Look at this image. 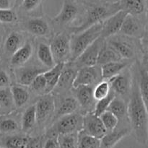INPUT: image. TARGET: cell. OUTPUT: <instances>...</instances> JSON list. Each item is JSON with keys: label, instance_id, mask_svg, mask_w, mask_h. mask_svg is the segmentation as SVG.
I'll list each match as a JSON object with an SVG mask.
<instances>
[{"label": "cell", "instance_id": "40", "mask_svg": "<svg viewBox=\"0 0 148 148\" xmlns=\"http://www.w3.org/2000/svg\"><path fill=\"white\" fill-rule=\"evenodd\" d=\"M102 120L105 128L106 129L107 132L113 131L117 127L119 124V119L112 112L106 111L100 116Z\"/></svg>", "mask_w": 148, "mask_h": 148}, {"label": "cell", "instance_id": "10", "mask_svg": "<svg viewBox=\"0 0 148 148\" xmlns=\"http://www.w3.org/2000/svg\"><path fill=\"white\" fill-rule=\"evenodd\" d=\"M37 125L46 127L51 123L55 112V98L52 93L40 95L36 101Z\"/></svg>", "mask_w": 148, "mask_h": 148}, {"label": "cell", "instance_id": "14", "mask_svg": "<svg viewBox=\"0 0 148 148\" xmlns=\"http://www.w3.org/2000/svg\"><path fill=\"white\" fill-rule=\"evenodd\" d=\"M93 88L92 86L80 85L72 89V93L79 103V113L82 115L92 112L95 109L96 100L93 96Z\"/></svg>", "mask_w": 148, "mask_h": 148}, {"label": "cell", "instance_id": "28", "mask_svg": "<svg viewBox=\"0 0 148 148\" xmlns=\"http://www.w3.org/2000/svg\"><path fill=\"white\" fill-rule=\"evenodd\" d=\"M65 63H57L50 69H47L43 72L46 81H47V88H46V94L51 93L54 90L55 87L57 85L59 77L62 72Z\"/></svg>", "mask_w": 148, "mask_h": 148}, {"label": "cell", "instance_id": "38", "mask_svg": "<svg viewBox=\"0 0 148 148\" xmlns=\"http://www.w3.org/2000/svg\"><path fill=\"white\" fill-rule=\"evenodd\" d=\"M115 97L116 94L114 93V91H113L112 90H111V92H110L109 95H108V96L103 98V99L96 101L95 109H94L93 111L94 114L100 116L102 114H103L105 111H108V107L111 105V102H112V101L114 100V98H115Z\"/></svg>", "mask_w": 148, "mask_h": 148}, {"label": "cell", "instance_id": "36", "mask_svg": "<svg viewBox=\"0 0 148 148\" xmlns=\"http://www.w3.org/2000/svg\"><path fill=\"white\" fill-rule=\"evenodd\" d=\"M79 132L61 134L57 136L60 148H77Z\"/></svg>", "mask_w": 148, "mask_h": 148}, {"label": "cell", "instance_id": "46", "mask_svg": "<svg viewBox=\"0 0 148 148\" xmlns=\"http://www.w3.org/2000/svg\"><path fill=\"white\" fill-rule=\"evenodd\" d=\"M15 4L16 0H0V9L1 10L12 9Z\"/></svg>", "mask_w": 148, "mask_h": 148}, {"label": "cell", "instance_id": "47", "mask_svg": "<svg viewBox=\"0 0 148 148\" xmlns=\"http://www.w3.org/2000/svg\"><path fill=\"white\" fill-rule=\"evenodd\" d=\"M42 145H43V142L41 137H36V138H31L27 148H42Z\"/></svg>", "mask_w": 148, "mask_h": 148}, {"label": "cell", "instance_id": "11", "mask_svg": "<svg viewBox=\"0 0 148 148\" xmlns=\"http://www.w3.org/2000/svg\"><path fill=\"white\" fill-rule=\"evenodd\" d=\"M78 70L79 68L76 66L74 62H68L65 63L57 85L51 93L54 95H59L72 92Z\"/></svg>", "mask_w": 148, "mask_h": 148}, {"label": "cell", "instance_id": "18", "mask_svg": "<svg viewBox=\"0 0 148 148\" xmlns=\"http://www.w3.org/2000/svg\"><path fill=\"white\" fill-rule=\"evenodd\" d=\"M82 131L89 135L98 139H102L107 133L99 116H97L94 112H89L83 115V127Z\"/></svg>", "mask_w": 148, "mask_h": 148}, {"label": "cell", "instance_id": "25", "mask_svg": "<svg viewBox=\"0 0 148 148\" xmlns=\"http://www.w3.org/2000/svg\"><path fill=\"white\" fill-rule=\"evenodd\" d=\"M36 55L40 64L47 69H50L56 64L50 44L45 42H40L38 43Z\"/></svg>", "mask_w": 148, "mask_h": 148}, {"label": "cell", "instance_id": "48", "mask_svg": "<svg viewBox=\"0 0 148 148\" xmlns=\"http://www.w3.org/2000/svg\"><path fill=\"white\" fill-rule=\"evenodd\" d=\"M79 2H82L83 4H89V3H92L93 1L92 0H77Z\"/></svg>", "mask_w": 148, "mask_h": 148}, {"label": "cell", "instance_id": "52", "mask_svg": "<svg viewBox=\"0 0 148 148\" xmlns=\"http://www.w3.org/2000/svg\"><path fill=\"white\" fill-rule=\"evenodd\" d=\"M0 148H4V147H0Z\"/></svg>", "mask_w": 148, "mask_h": 148}, {"label": "cell", "instance_id": "21", "mask_svg": "<svg viewBox=\"0 0 148 148\" xmlns=\"http://www.w3.org/2000/svg\"><path fill=\"white\" fill-rule=\"evenodd\" d=\"M33 54V44L32 40L27 39L25 43L14 52L11 56L10 64L14 68L24 66Z\"/></svg>", "mask_w": 148, "mask_h": 148}, {"label": "cell", "instance_id": "20", "mask_svg": "<svg viewBox=\"0 0 148 148\" xmlns=\"http://www.w3.org/2000/svg\"><path fill=\"white\" fill-rule=\"evenodd\" d=\"M108 111L112 112L119 119L117 127H130L128 118V103L116 95L108 107Z\"/></svg>", "mask_w": 148, "mask_h": 148}, {"label": "cell", "instance_id": "24", "mask_svg": "<svg viewBox=\"0 0 148 148\" xmlns=\"http://www.w3.org/2000/svg\"><path fill=\"white\" fill-rule=\"evenodd\" d=\"M121 10L128 14L142 17L147 11V0H119Z\"/></svg>", "mask_w": 148, "mask_h": 148}, {"label": "cell", "instance_id": "39", "mask_svg": "<svg viewBox=\"0 0 148 148\" xmlns=\"http://www.w3.org/2000/svg\"><path fill=\"white\" fill-rule=\"evenodd\" d=\"M111 90V85L108 80L101 81L93 88L94 98L97 101L106 98L109 95Z\"/></svg>", "mask_w": 148, "mask_h": 148}, {"label": "cell", "instance_id": "16", "mask_svg": "<svg viewBox=\"0 0 148 148\" xmlns=\"http://www.w3.org/2000/svg\"><path fill=\"white\" fill-rule=\"evenodd\" d=\"M47 68L43 65L39 66L36 64H30L27 66H22L14 68V75L16 82L23 86L30 87L35 78L40 74L46 72Z\"/></svg>", "mask_w": 148, "mask_h": 148}, {"label": "cell", "instance_id": "42", "mask_svg": "<svg viewBox=\"0 0 148 148\" xmlns=\"http://www.w3.org/2000/svg\"><path fill=\"white\" fill-rule=\"evenodd\" d=\"M17 21V15L12 9L10 10H1L0 9V23H12Z\"/></svg>", "mask_w": 148, "mask_h": 148}, {"label": "cell", "instance_id": "8", "mask_svg": "<svg viewBox=\"0 0 148 148\" xmlns=\"http://www.w3.org/2000/svg\"><path fill=\"white\" fill-rule=\"evenodd\" d=\"M23 27L27 33L36 37L52 38L55 35L51 18L43 15L27 17L23 22Z\"/></svg>", "mask_w": 148, "mask_h": 148}, {"label": "cell", "instance_id": "1", "mask_svg": "<svg viewBox=\"0 0 148 148\" xmlns=\"http://www.w3.org/2000/svg\"><path fill=\"white\" fill-rule=\"evenodd\" d=\"M128 118L132 134L137 143L142 145L147 144L148 142V111L140 95L137 72L134 76L132 90L128 101Z\"/></svg>", "mask_w": 148, "mask_h": 148}, {"label": "cell", "instance_id": "9", "mask_svg": "<svg viewBox=\"0 0 148 148\" xmlns=\"http://www.w3.org/2000/svg\"><path fill=\"white\" fill-rule=\"evenodd\" d=\"M132 66L127 68L123 72L108 80L111 89L116 95L123 98L128 103L132 90L134 75L132 72Z\"/></svg>", "mask_w": 148, "mask_h": 148}, {"label": "cell", "instance_id": "44", "mask_svg": "<svg viewBox=\"0 0 148 148\" xmlns=\"http://www.w3.org/2000/svg\"><path fill=\"white\" fill-rule=\"evenodd\" d=\"M10 78L8 74L4 70L0 69V88L10 86Z\"/></svg>", "mask_w": 148, "mask_h": 148}, {"label": "cell", "instance_id": "51", "mask_svg": "<svg viewBox=\"0 0 148 148\" xmlns=\"http://www.w3.org/2000/svg\"><path fill=\"white\" fill-rule=\"evenodd\" d=\"M146 66V68H147V71H148V65H147V66Z\"/></svg>", "mask_w": 148, "mask_h": 148}, {"label": "cell", "instance_id": "37", "mask_svg": "<svg viewBox=\"0 0 148 148\" xmlns=\"http://www.w3.org/2000/svg\"><path fill=\"white\" fill-rule=\"evenodd\" d=\"M30 90L31 92H34L38 95H43L46 94V88H47V81L43 73L38 75L31 85H30Z\"/></svg>", "mask_w": 148, "mask_h": 148}, {"label": "cell", "instance_id": "41", "mask_svg": "<svg viewBox=\"0 0 148 148\" xmlns=\"http://www.w3.org/2000/svg\"><path fill=\"white\" fill-rule=\"evenodd\" d=\"M20 130V125L13 119L5 118L0 119V132L11 134Z\"/></svg>", "mask_w": 148, "mask_h": 148}, {"label": "cell", "instance_id": "5", "mask_svg": "<svg viewBox=\"0 0 148 148\" xmlns=\"http://www.w3.org/2000/svg\"><path fill=\"white\" fill-rule=\"evenodd\" d=\"M77 0H64L60 12L51 18L55 32L68 30L80 15L81 4Z\"/></svg>", "mask_w": 148, "mask_h": 148}, {"label": "cell", "instance_id": "13", "mask_svg": "<svg viewBox=\"0 0 148 148\" xmlns=\"http://www.w3.org/2000/svg\"><path fill=\"white\" fill-rule=\"evenodd\" d=\"M53 96L55 98V112L51 123L63 116L79 112V103L72 92L64 95H53Z\"/></svg>", "mask_w": 148, "mask_h": 148}, {"label": "cell", "instance_id": "31", "mask_svg": "<svg viewBox=\"0 0 148 148\" xmlns=\"http://www.w3.org/2000/svg\"><path fill=\"white\" fill-rule=\"evenodd\" d=\"M122 59V57L120 56L119 53L106 41L105 45L100 52L98 64L102 66V65L110 63V62H118V61H121Z\"/></svg>", "mask_w": 148, "mask_h": 148}, {"label": "cell", "instance_id": "19", "mask_svg": "<svg viewBox=\"0 0 148 148\" xmlns=\"http://www.w3.org/2000/svg\"><path fill=\"white\" fill-rule=\"evenodd\" d=\"M127 14H128L126 12L121 10L103 22L101 37L107 39L111 36L119 33Z\"/></svg>", "mask_w": 148, "mask_h": 148}, {"label": "cell", "instance_id": "3", "mask_svg": "<svg viewBox=\"0 0 148 148\" xmlns=\"http://www.w3.org/2000/svg\"><path fill=\"white\" fill-rule=\"evenodd\" d=\"M106 42L119 53L123 59L137 61L139 55L143 53L141 39L118 33L108 38Z\"/></svg>", "mask_w": 148, "mask_h": 148}, {"label": "cell", "instance_id": "50", "mask_svg": "<svg viewBox=\"0 0 148 148\" xmlns=\"http://www.w3.org/2000/svg\"><path fill=\"white\" fill-rule=\"evenodd\" d=\"M3 114H4V113H3L2 110H1V107H0V116H2V115H3Z\"/></svg>", "mask_w": 148, "mask_h": 148}, {"label": "cell", "instance_id": "34", "mask_svg": "<svg viewBox=\"0 0 148 148\" xmlns=\"http://www.w3.org/2000/svg\"><path fill=\"white\" fill-rule=\"evenodd\" d=\"M31 137L26 134H16L6 138L5 148H27Z\"/></svg>", "mask_w": 148, "mask_h": 148}, {"label": "cell", "instance_id": "43", "mask_svg": "<svg viewBox=\"0 0 148 148\" xmlns=\"http://www.w3.org/2000/svg\"><path fill=\"white\" fill-rule=\"evenodd\" d=\"M42 148H60L57 136L46 135V140L43 143Z\"/></svg>", "mask_w": 148, "mask_h": 148}, {"label": "cell", "instance_id": "2", "mask_svg": "<svg viewBox=\"0 0 148 148\" xmlns=\"http://www.w3.org/2000/svg\"><path fill=\"white\" fill-rule=\"evenodd\" d=\"M85 7L81 18V23L68 29L71 33H77L94 25L102 23L106 19L121 10L119 0L95 1L85 4Z\"/></svg>", "mask_w": 148, "mask_h": 148}, {"label": "cell", "instance_id": "49", "mask_svg": "<svg viewBox=\"0 0 148 148\" xmlns=\"http://www.w3.org/2000/svg\"><path fill=\"white\" fill-rule=\"evenodd\" d=\"M145 17H146V19H147V22H148V8L147 10V11H146V13H145Z\"/></svg>", "mask_w": 148, "mask_h": 148}, {"label": "cell", "instance_id": "53", "mask_svg": "<svg viewBox=\"0 0 148 148\" xmlns=\"http://www.w3.org/2000/svg\"><path fill=\"white\" fill-rule=\"evenodd\" d=\"M107 1H110V0H107Z\"/></svg>", "mask_w": 148, "mask_h": 148}, {"label": "cell", "instance_id": "22", "mask_svg": "<svg viewBox=\"0 0 148 148\" xmlns=\"http://www.w3.org/2000/svg\"><path fill=\"white\" fill-rule=\"evenodd\" d=\"M136 61L122 59L118 62H110L101 66L103 80H109L114 77L116 76L119 74L124 70L127 68L132 66L133 62Z\"/></svg>", "mask_w": 148, "mask_h": 148}, {"label": "cell", "instance_id": "7", "mask_svg": "<svg viewBox=\"0 0 148 148\" xmlns=\"http://www.w3.org/2000/svg\"><path fill=\"white\" fill-rule=\"evenodd\" d=\"M71 35L68 30L55 33L50 43L56 64L66 63L71 59Z\"/></svg>", "mask_w": 148, "mask_h": 148}, {"label": "cell", "instance_id": "23", "mask_svg": "<svg viewBox=\"0 0 148 148\" xmlns=\"http://www.w3.org/2000/svg\"><path fill=\"white\" fill-rule=\"evenodd\" d=\"M131 133L130 127H117L113 131L107 132L101 139V148H113L119 142Z\"/></svg>", "mask_w": 148, "mask_h": 148}, {"label": "cell", "instance_id": "35", "mask_svg": "<svg viewBox=\"0 0 148 148\" xmlns=\"http://www.w3.org/2000/svg\"><path fill=\"white\" fill-rule=\"evenodd\" d=\"M77 148H101V140L80 131L78 134Z\"/></svg>", "mask_w": 148, "mask_h": 148}, {"label": "cell", "instance_id": "54", "mask_svg": "<svg viewBox=\"0 0 148 148\" xmlns=\"http://www.w3.org/2000/svg\"><path fill=\"white\" fill-rule=\"evenodd\" d=\"M147 1H148V0H147Z\"/></svg>", "mask_w": 148, "mask_h": 148}, {"label": "cell", "instance_id": "6", "mask_svg": "<svg viewBox=\"0 0 148 148\" xmlns=\"http://www.w3.org/2000/svg\"><path fill=\"white\" fill-rule=\"evenodd\" d=\"M83 127V115L80 113L63 116L51 124L46 131V135L58 136L61 134L79 132Z\"/></svg>", "mask_w": 148, "mask_h": 148}, {"label": "cell", "instance_id": "30", "mask_svg": "<svg viewBox=\"0 0 148 148\" xmlns=\"http://www.w3.org/2000/svg\"><path fill=\"white\" fill-rule=\"evenodd\" d=\"M25 41L24 35L22 33L17 31L11 32L7 37L4 43L6 53L12 55L25 43Z\"/></svg>", "mask_w": 148, "mask_h": 148}, {"label": "cell", "instance_id": "45", "mask_svg": "<svg viewBox=\"0 0 148 148\" xmlns=\"http://www.w3.org/2000/svg\"><path fill=\"white\" fill-rule=\"evenodd\" d=\"M142 49H143V56L148 60V33H145L143 38L141 39Z\"/></svg>", "mask_w": 148, "mask_h": 148}, {"label": "cell", "instance_id": "17", "mask_svg": "<svg viewBox=\"0 0 148 148\" xmlns=\"http://www.w3.org/2000/svg\"><path fill=\"white\" fill-rule=\"evenodd\" d=\"M119 33L135 38H143L145 35V25L143 17L127 14Z\"/></svg>", "mask_w": 148, "mask_h": 148}, {"label": "cell", "instance_id": "4", "mask_svg": "<svg viewBox=\"0 0 148 148\" xmlns=\"http://www.w3.org/2000/svg\"><path fill=\"white\" fill-rule=\"evenodd\" d=\"M102 23L94 25L89 28L71 35V59L74 62L88 46L101 36Z\"/></svg>", "mask_w": 148, "mask_h": 148}, {"label": "cell", "instance_id": "26", "mask_svg": "<svg viewBox=\"0 0 148 148\" xmlns=\"http://www.w3.org/2000/svg\"><path fill=\"white\" fill-rule=\"evenodd\" d=\"M13 100L16 108H20L28 103L30 98V92L27 87L19 84H14L10 86Z\"/></svg>", "mask_w": 148, "mask_h": 148}, {"label": "cell", "instance_id": "33", "mask_svg": "<svg viewBox=\"0 0 148 148\" xmlns=\"http://www.w3.org/2000/svg\"><path fill=\"white\" fill-rule=\"evenodd\" d=\"M0 107L4 114H10L16 108L10 86L0 88Z\"/></svg>", "mask_w": 148, "mask_h": 148}, {"label": "cell", "instance_id": "15", "mask_svg": "<svg viewBox=\"0 0 148 148\" xmlns=\"http://www.w3.org/2000/svg\"><path fill=\"white\" fill-rule=\"evenodd\" d=\"M103 80L101 66L97 64L95 66H85L79 68L75 79L73 88L86 85L95 87Z\"/></svg>", "mask_w": 148, "mask_h": 148}, {"label": "cell", "instance_id": "32", "mask_svg": "<svg viewBox=\"0 0 148 148\" xmlns=\"http://www.w3.org/2000/svg\"><path fill=\"white\" fill-rule=\"evenodd\" d=\"M43 2L44 0H23L20 5L22 10L29 17L42 16Z\"/></svg>", "mask_w": 148, "mask_h": 148}, {"label": "cell", "instance_id": "29", "mask_svg": "<svg viewBox=\"0 0 148 148\" xmlns=\"http://www.w3.org/2000/svg\"><path fill=\"white\" fill-rule=\"evenodd\" d=\"M37 124L36 104L29 106L24 111L21 118V130L24 133H28L33 130Z\"/></svg>", "mask_w": 148, "mask_h": 148}, {"label": "cell", "instance_id": "27", "mask_svg": "<svg viewBox=\"0 0 148 148\" xmlns=\"http://www.w3.org/2000/svg\"><path fill=\"white\" fill-rule=\"evenodd\" d=\"M137 63L138 67L137 77L140 95L148 111V71L145 65H142L137 61Z\"/></svg>", "mask_w": 148, "mask_h": 148}, {"label": "cell", "instance_id": "12", "mask_svg": "<svg viewBox=\"0 0 148 148\" xmlns=\"http://www.w3.org/2000/svg\"><path fill=\"white\" fill-rule=\"evenodd\" d=\"M106 41V39L101 36L97 38L74 61L76 66L79 69L85 66H95L98 64L100 52L105 45Z\"/></svg>", "mask_w": 148, "mask_h": 148}]
</instances>
